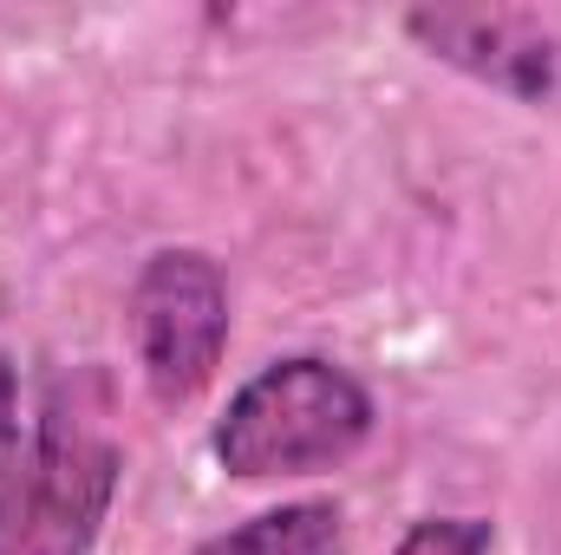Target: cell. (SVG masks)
I'll use <instances>...</instances> for the list:
<instances>
[{
    "label": "cell",
    "instance_id": "7",
    "mask_svg": "<svg viewBox=\"0 0 561 555\" xmlns=\"http://www.w3.org/2000/svg\"><path fill=\"white\" fill-rule=\"evenodd\" d=\"M26 418H20V366H13V353H0V477L20 464V451H26Z\"/></svg>",
    "mask_w": 561,
    "mask_h": 555
},
{
    "label": "cell",
    "instance_id": "4",
    "mask_svg": "<svg viewBox=\"0 0 561 555\" xmlns=\"http://www.w3.org/2000/svg\"><path fill=\"white\" fill-rule=\"evenodd\" d=\"M405 39L431 53L437 66L516 99V105H542L556 92L561 53L549 26L536 13H510V7H412L405 13Z\"/></svg>",
    "mask_w": 561,
    "mask_h": 555
},
{
    "label": "cell",
    "instance_id": "3",
    "mask_svg": "<svg viewBox=\"0 0 561 555\" xmlns=\"http://www.w3.org/2000/svg\"><path fill=\"white\" fill-rule=\"evenodd\" d=\"M131 353L163 412L209 393L222 353H229V275L209 249H157L144 256L138 281L125 294Z\"/></svg>",
    "mask_w": 561,
    "mask_h": 555
},
{
    "label": "cell",
    "instance_id": "6",
    "mask_svg": "<svg viewBox=\"0 0 561 555\" xmlns=\"http://www.w3.org/2000/svg\"><path fill=\"white\" fill-rule=\"evenodd\" d=\"M496 543V530H490V517H419L392 555H490Z\"/></svg>",
    "mask_w": 561,
    "mask_h": 555
},
{
    "label": "cell",
    "instance_id": "2",
    "mask_svg": "<svg viewBox=\"0 0 561 555\" xmlns=\"http://www.w3.org/2000/svg\"><path fill=\"white\" fill-rule=\"evenodd\" d=\"M125 484V444L85 406L79 386H53L20 464L0 477V555H92Z\"/></svg>",
    "mask_w": 561,
    "mask_h": 555
},
{
    "label": "cell",
    "instance_id": "5",
    "mask_svg": "<svg viewBox=\"0 0 561 555\" xmlns=\"http://www.w3.org/2000/svg\"><path fill=\"white\" fill-rule=\"evenodd\" d=\"M346 550V510L333 497H294L275 510H255L229 523L222 536L196 543L190 555H340Z\"/></svg>",
    "mask_w": 561,
    "mask_h": 555
},
{
    "label": "cell",
    "instance_id": "1",
    "mask_svg": "<svg viewBox=\"0 0 561 555\" xmlns=\"http://www.w3.org/2000/svg\"><path fill=\"white\" fill-rule=\"evenodd\" d=\"M379 406L359 373L320 353H280L229 393L209 424V451L236 484L320 477L373 444Z\"/></svg>",
    "mask_w": 561,
    "mask_h": 555
}]
</instances>
